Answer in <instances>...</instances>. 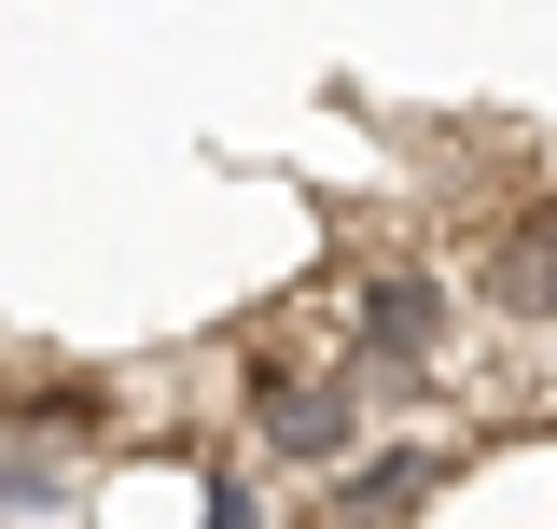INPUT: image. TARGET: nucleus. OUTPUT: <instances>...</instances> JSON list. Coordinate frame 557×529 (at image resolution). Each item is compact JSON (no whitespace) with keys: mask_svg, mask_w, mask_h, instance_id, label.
Listing matches in <instances>:
<instances>
[{"mask_svg":"<svg viewBox=\"0 0 557 529\" xmlns=\"http://www.w3.org/2000/svg\"><path fill=\"white\" fill-rule=\"evenodd\" d=\"M446 446H391V460H335V516H405V502H432L446 488Z\"/></svg>","mask_w":557,"mask_h":529,"instance_id":"nucleus-4","label":"nucleus"},{"mask_svg":"<svg viewBox=\"0 0 557 529\" xmlns=\"http://www.w3.org/2000/svg\"><path fill=\"white\" fill-rule=\"evenodd\" d=\"M474 307H502V321H557V196H502V209H487Z\"/></svg>","mask_w":557,"mask_h":529,"instance_id":"nucleus-2","label":"nucleus"},{"mask_svg":"<svg viewBox=\"0 0 557 529\" xmlns=\"http://www.w3.org/2000/svg\"><path fill=\"white\" fill-rule=\"evenodd\" d=\"M362 348H348V293H307V307H278L251 334V377H348Z\"/></svg>","mask_w":557,"mask_h":529,"instance_id":"nucleus-3","label":"nucleus"},{"mask_svg":"<svg viewBox=\"0 0 557 529\" xmlns=\"http://www.w3.org/2000/svg\"><path fill=\"white\" fill-rule=\"evenodd\" d=\"M251 446L278 473H335L362 446V391L348 377H251Z\"/></svg>","mask_w":557,"mask_h":529,"instance_id":"nucleus-1","label":"nucleus"}]
</instances>
